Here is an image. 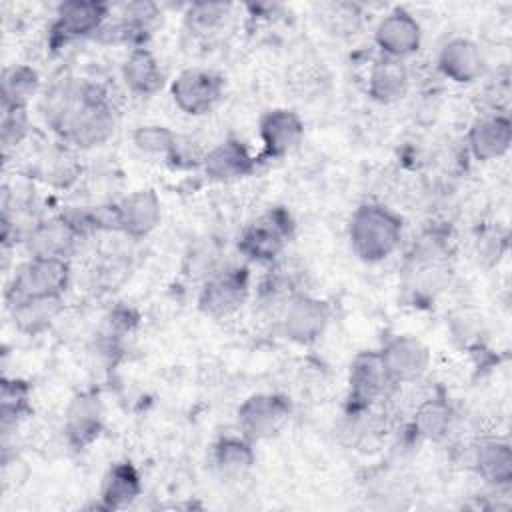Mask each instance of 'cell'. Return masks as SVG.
Listing matches in <instances>:
<instances>
[{
    "instance_id": "cell-1",
    "label": "cell",
    "mask_w": 512,
    "mask_h": 512,
    "mask_svg": "<svg viewBox=\"0 0 512 512\" xmlns=\"http://www.w3.org/2000/svg\"><path fill=\"white\" fill-rule=\"evenodd\" d=\"M46 122L68 144L92 148L114 132V110L108 94L98 84H64L46 98Z\"/></svg>"
},
{
    "instance_id": "cell-2",
    "label": "cell",
    "mask_w": 512,
    "mask_h": 512,
    "mask_svg": "<svg viewBox=\"0 0 512 512\" xmlns=\"http://www.w3.org/2000/svg\"><path fill=\"white\" fill-rule=\"evenodd\" d=\"M402 230V218L392 208L378 202L360 204L348 224L350 248L362 262H382L400 246Z\"/></svg>"
},
{
    "instance_id": "cell-3",
    "label": "cell",
    "mask_w": 512,
    "mask_h": 512,
    "mask_svg": "<svg viewBox=\"0 0 512 512\" xmlns=\"http://www.w3.org/2000/svg\"><path fill=\"white\" fill-rule=\"evenodd\" d=\"M404 288L416 298L434 296L450 280V246L436 232L422 234L406 256L402 268Z\"/></svg>"
},
{
    "instance_id": "cell-4",
    "label": "cell",
    "mask_w": 512,
    "mask_h": 512,
    "mask_svg": "<svg viewBox=\"0 0 512 512\" xmlns=\"http://www.w3.org/2000/svg\"><path fill=\"white\" fill-rule=\"evenodd\" d=\"M294 232V222L288 210L276 206L254 218L238 240V250L252 262L276 260Z\"/></svg>"
},
{
    "instance_id": "cell-5",
    "label": "cell",
    "mask_w": 512,
    "mask_h": 512,
    "mask_svg": "<svg viewBox=\"0 0 512 512\" xmlns=\"http://www.w3.org/2000/svg\"><path fill=\"white\" fill-rule=\"evenodd\" d=\"M70 284V262L66 258L30 256L16 268L6 300L24 296H64Z\"/></svg>"
},
{
    "instance_id": "cell-6",
    "label": "cell",
    "mask_w": 512,
    "mask_h": 512,
    "mask_svg": "<svg viewBox=\"0 0 512 512\" xmlns=\"http://www.w3.org/2000/svg\"><path fill=\"white\" fill-rule=\"evenodd\" d=\"M110 16V4L100 0H70L56 8V16L48 30V46L60 50L62 46L96 36Z\"/></svg>"
},
{
    "instance_id": "cell-7",
    "label": "cell",
    "mask_w": 512,
    "mask_h": 512,
    "mask_svg": "<svg viewBox=\"0 0 512 512\" xmlns=\"http://www.w3.org/2000/svg\"><path fill=\"white\" fill-rule=\"evenodd\" d=\"M292 416V402L280 392H258L238 408L240 434L252 442L268 440L282 432Z\"/></svg>"
},
{
    "instance_id": "cell-8",
    "label": "cell",
    "mask_w": 512,
    "mask_h": 512,
    "mask_svg": "<svg viewBox=\"0 0 512 512\" xmlns=\"http://www.w3.org/2000/svg\"><path fill=\"white\" fill-rule=\"evenodd\" d=\"M250 296V272L246 266H230L208 276L198 294V308L210 318L236 314Z\"/></svg>"
},
{
    "instance_id": "cell-9",
    "label": "cell",
    "mask_w": 512,
    "mask_h": 512,
    "mask_svg": "<svg viewBox=\"0 0 512 512\" xmlns=\"http://www.w3.org/2000/svg\"><path fill=\"white\" fill-rule=\"evenodd\" d=\"M224 80L204 68H186L170 84V96L178 110L188 116L208 114L222 98Z\"/></svg>"
},
{
    "instance_id": "cell-10",
    "label": "cell",
    "mask_w": 512,
    "mask_h": 512,
    "mask_svg": "<svg viewBox=\"0 0 512 512\" xmlns=\"http://www.w3.org/2000/svg\"><path fill=\"white\" fill-rule=\"evenodd\" d=\"M392 386L378 350L354 356L348 372V416H360Z\"/></svg>"
},
{
    "instance_id": "cell-11",
    "label": "cell",
    "mask_w": 512,
    "mask_h": 512,
    "mask_svg": "<svg viewBox=\"0 0 512 512\" xmlns=\"http://www.w3.org/2000/svg\"><path fill=\"white\" fill-rule=\"evenodd\" d=\"M332 306L312 294H296L282 310V332L296 344L316 342L328 328Z\"/></svg>"
},
{
    "instance_id": "cell-12",
    "label": "cell",
    "mask_w": 512,
    "mask_h": 512,
    "mask_svg": "<svg viewBox=\"0 0 512 512\" xmlns=\"http://www.w3.org/2000/svg\"><path fill=\"white\" fill-rule=\"evenodd\" d=\"M378 354L392 386L420 380L430 366V350L422 340L410 334L392 336Z\"/></svg>"
},
{
    "instance_id": "cell-13",
    "label": "cell",
    "mask_w": 512,
    "mask_h": 512,
    "mask_svg": "<svg viewBox=\"0 0 512 512\" xmlns=\"http://www.w3.org/2000/svg\"><path fill=\"white\" fill-rule=\"evenodd\" d=\"M374 42L382 56L404 60L422 44L420 22L404 8H392L374 28Z\"/></svg>"
},
{
    "instance_id": "cell-14",
    "label": "cell",
    "mask_w": 512,
    "mask_h": 512,
    "mask_svg": "<svg viewBox=\"0 0 512 512\" xmlns=\"http://www.w3.org/2000/svg\"><path fill=\"white\" fill-rule=\"evenodd\" d=\"M82 230L68 214H60L48 220H38V224L24 238L30 256H50L66 258L76 250Z\"/></svg>"
},
{
    "instance_id": "cell-15",
    "label": "cell",
    "mask_w": 512,
    "mask_h": 512,
    "mask_svg": "<svg viewBox=\"0 0 512 512\" xmlns=\"http://www.w3.org/2000/svg\"><path fill=\"white\" fill-rule=\"evenodd\" d=\"M116 230L128 238L140 240L156 230L162 218V202L150 188L136 190L114 204Z\"/></svg>"
},
{
    "instance_id": "cell-16",
    "label": "cell",
    "mask_w": 512,
    "mask_h": 512,
    "mask_svg": "<svg viewBox=\"0 0 512 512\" xmlns=\"http://www.w3.org/2000/svg\"><path fill=\"white\" fill-rule=\"evenodd\" d=\"M258 134L262 142V160H276L292 152L302 136L304 122L302 118L288 108L268 110L258 124Z\"/></svg>"
},
{
    "instance_id": "cell-17",
    "label": "cell",
    "mask_w": 512,
    "mask_h": 512,
    "mask_svg": "<svg viewBox=\"0 0 512 512\" xmlns=\"http://www.w3.org/2000/svg\"><path fill=\"white\" fill-rule=\"evenodd\" d=\"M258 168V158L238 138H226L208 150L202 158V170L208 180L236 182L252 176Z\"/></svg>"
},
{
    "instance_id": "cell-18",
    "label": "cell",
    "mask_w": 512,
    "mask_h": 512,
    "mask_svg": "<svg viewBox=\"0 0 512 512\" xmlns=\"http://www.w3.org/2000/svg\"><path fill=\"white\" fill-rule=\"evenodd\" d=\"M104 410L96 392L76 394L64 416V434L72 448L82 450L92 444L102 432Z\"/></svg>"
},
{
    "instance_id": "cell-19",
    "label": "cell",
    "mask_w": 512,
    "mask_h": 512,
    "mask_svg": "<svg viewBox=\"0 0 512 512\" xmlns=\"http://www.w3.org/2000/svg\"><path fill=\"white\" fill-rule=\"evenodd\" d=\"M512 144V124L506 114H486L472 122L468 130V148L480 162L502 158Z\"/></svg>"
},
{
    "instance_id": "cell-20",
    "label": "cell",
    "mask_w": 512,
    "mask_h": 512,
    "mask_svg": "<svg viewBox=\"0 0 512 512\" xmlns=\"http://www.w3.org/2000/svg\"><path fill=\"white\" fill-rule=\"evenodd\" d=\"M438 70L456 84H470L482 76L484 56L476 42L456 36L440 48Z\"/></svg>"
},
{
    "instance_id": "cell-21",
    "label": "cell",
    "mask_w": 512,
    "mask_h": 512,
    "mask_svg": "<svg viewBox=\"0 0 512 512\" xmlns=\"http://www.w3.org/2000/svg\"><path fill=\"white\" fill-rule=\"evenodd\" d=\"M64 296H24L8 300L10 318L18 332L36 336L46 332L64 310Z\"/></svg>"
},
{
    "instance_id": "cell-22",
    "label": "cell",
    "mask_w": 512,
    "mask_h": 512,
    "mask_svg": "<svg viewBox=\"0 0 512 512\" xmlns=\"http://www.w3.org/2000/svg\"><path fill=\"white\" fill-rule=\"evenodd\" d=\"M476 474L494 488H506L512 482V450L502 438H484L472 454Z\"/></svg>"
},
{
    "instance_id": "cell-23",
    "label": "cell",
    "mask_w": 512,
    "mask_h": 512,
    "mask_svg": "<svg viewBox=\"0 0 512 512\" xmlns=\"http://www.w3.org/2000/svg\"><path fill=\"white\" fill-rule=\"evenodd\" d=\"M408 88L410 76L404 62L380 54L368 74V96L378 104H392L404 98Z\"/></svg>"
},
{
    "instance_id": "cell-24",
    "label": "cell",
    "mask_w": 512,
    "mask_h": 512,
    "mask_svg": "<svg viewBox=\"0 0 512 512\" xmlns=\"http://www.w3.org/2000/svg\"><path fill=\"white\" fill-rule=\"evenodd\" d=\"M142 492L140 472L132 462H116L108 468L100 486V506L104 510L128 508Z\"/></svg>"
},
{
    "instance_id": "cell-25",
    "label": "cell",
    "mask_w": 512,
    "mask_h": 512,
    "mask_svg": "<svg viewBox=\"0 0 512 512\" xmlns=\"http://www.w3.org/2000/svg\"><path fill=\"white\" fill-rule=\"evenodd\" d=\"M120 72L126 88L138 96H152L164 84V72L158 58L144 46L130 50Z\"/></svg>"
},
{
    "instance_id": "cell-26",
    "label": "cell",
    "mask_w": 512,
    "mask_h": 512,
    "mask_svg": "<svg viewBox=\"0 0 512 512\" xmlns=\"http://www.w3.org/2000/svg\"><path fill=\"white\" fill-rule=\"evenodd\" d=\"M40 88L38 72L28 64L6 66L0 80L2 110H26Z\"/></svg>"
},
{
    "instance_id": "cell-27",
    "label": "cell",
    "mask_w": 512,
    "mask_h": 512,
    "mask_svg": "<svg viewBox=\"0 0 512 512\" xmlns=\"http://www.w3.org/2000/svg\"><path fill=\"white\" fill-rule=\"evenodd\" d=\"M212 460L216 470L226 478H238L244 476L254 460V442L246 436H224L212 446Z\"/></svg>"
},
{
    "instance_id": "cell-28",
    "label": "cell",
    "mask_w": 512,
    "mask_h": 512,
    "mask_svg": "<svg viewBox=\"0 0 512 512\" xmlns=\"http://www.w3.org/2000/svg\"><path fill=\"white\" fill-rule=\"evenodd\" d=\"M414 432L416 436L430 440V442H440L448 436L450 426H452V408L446 396L434 394L420 402L414 414Z\"/></svg>"
},
{
    "instance_id": "cell-29",
    "label": "cell",
    "mask_w": 512,
    "mask_h": 512,
    "mask_svg": "<svg viewBox=\"0 0 512 512\" xmlns=\"http://www.w3.org/2000/svg\"><path fill=\"white\" fill-rule=\"evenodd\" d=\"M30 386L24 380H2V394H0V414L4 430L10 424H16L30 412Z\"/></svg>"
},
{
    "instance_id": "cell-30",
    "label": "cell",
    "mask_w": 512,
    "mask_h": 512,
    "mask_svg": "<svg viewBox=\"0 0 512 512\" xmlns=\"http://www.w3.org/2000/svg\"><path fill=\"white\" fill-rule=\"evenodd\" d=\"M176 138L178 134H174L168 126H162V124H142L132 134V142L136 150L148 156H164V158H168V154L172 152Z\"/></svg>"
},
{
    "instance_id": "cell-31",
    "label": "cell",
    "mask_w": 512,
    "mask_h": 512,
    "mask_svg": "<svg viewBox=\"0 0 512 512\" xmlns=\"http://www.w3.org/2000/svg\"><path fill=\"white\" fill-rule=\"evenodd\" d=\"M226 16H230V4L224 2H194L186 10V24L198 34L216 30Z\"/></svg>"
},
{
    "instance_id": "cell-32",
    "label": "cell",
    "mask_w": 512,
    "mask_h": 512,
    "mask_svg": "<svg viewBox=\"0 0 512 512\" xmlns=\"http://www.w3.org/2000/svg\"><path fill=\"white\" fill-rule=\"evenodd\" d=\"M38 174L42 180H46L50 184L66 186L68 182H72L76 178L78 168L66 152H56V154H48V158L40 160Z\"/></svg>"
},
{
    "instance_id": "cell-33",
    "label": "cell",
    "mask_w": 512,
    "mask_h": 512,
    "mask_svg": "<svg viewBox=\"0 0 512 512\" xmlns=\"http://www.w3.org/2000/svg\"><path fill=\"white\" fill-rule=\"evenodd\" d=\"M28 132L26 110H4L2 116V142L4 146L18 144Z\"/></svg>"
}]
</instances>
